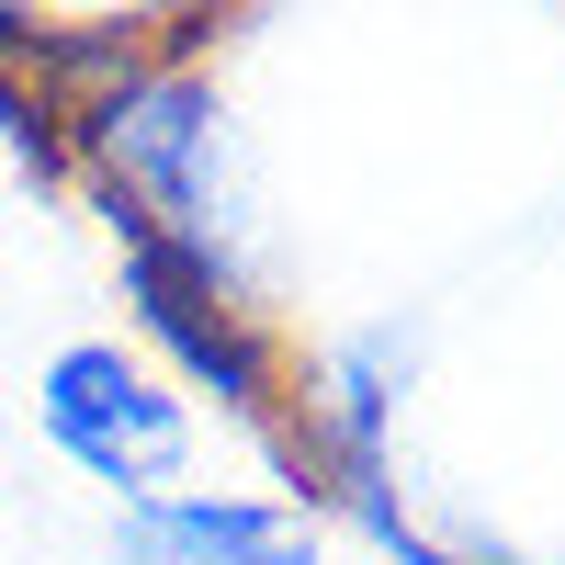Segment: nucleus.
Wrapping results in <instances>:
<instances>
[{
	"instance_id": "1",
	"label": "nucleus",
	"mask_w": 565,
	"mask_h": 565,
	"mask_svg": "<svg viewBox=\"0 0 565 565\" xmlns=\"http://www.w3.org/2000/svg\"><path fill=\"white\" fill-rule=\"evenodd\" d=\"M114 249H125V295H136V317H148V340L193 373V385H215L238 418H271L282 373H271L260 317L238 306V271L204 260V249H181V238H159V226L125 215V204H114Z\"/></svg>"
},
{
	"instance_id": "2",
	"label": "nucleus",
	"mask_w": 565,
	"mask_h": 565,
	"mask_svg": "<svg viewBox=\"0 0 565 565\" xmlns=\"http://www.w3.org/2000/svg\"><path fill=\"white\" fill-rule=\"evenodd\" d=\"M34 418H45V441H57L79 476H103L114 498H159V476L181 463V441H193L181 396L159 385L148 362H125L114 340H79V351L45 362Z\"/></svg>"
},
{
	"instance_id": "3",
	"label": "nucleus",
	"mask_w": 565,
	"mask_h": 565,
	"mask_svg": "<svg viewBox=\"0 0 565 565\" xmlns=\"http://www.w3.org/2000/svg\"><path fill=\"white\" fill-rule=\"evenodd\" d=\"M125 565H317V532L260 498H125Z\"/></svg>"
}]
</instances>
